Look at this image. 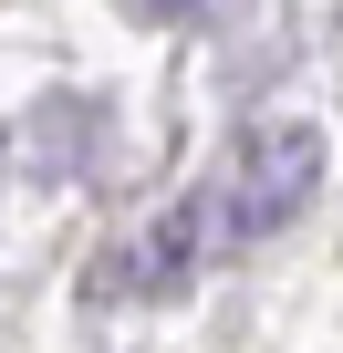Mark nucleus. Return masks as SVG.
<instances>
[{
	"instance_id": "f257e3e1",
	"label": "nucleus",
	"mask_w": 343,
	"mask_h": 353,
	"mask_svg": "<svg viewBox=\"0 0 343 353\" xmlns=\"http://www.w3.org/2000/svg\"><path fill=\"white\" fill-rule=\"evenodd\" d=\"M312 188H322V125H312V114H260V125L239 135L229 176L208 188L219 250H250V239L291 229V208H312Z\"/></svg>"
},
{
	"instance_id": "f03ea898",
	"label": "nucleus",
	"mask_w": 343,
	"mask_h": 353,
	"mask_svg": "<svg viewBox=\"0 0 343 353\" xmlns=\"http://www.w3.org/2000/svg\"><path fill=\"white\" fill-rule=\"evenodd\" d=\"M219 250V208H208V188H188V198H166L135 239H115L104 250V270H94V291L104 301H177L188 281H198V260Z\"/></svg>"
},
{
	"instance_id": "7ed1b4c3",
	"label": "nucleus",
	"mask_w": 343,
	"mask_h": 353,
	"mask_svg": "<svg viewBox=\"0 0 343 353\" xmlns=\"http://www.w3.org/2000/svg\"><path fill=\"white\" fill-rule=\"evenodd\" d=\"M188 0H125V21H177Z\"/></svg>"
}]
</instances>
